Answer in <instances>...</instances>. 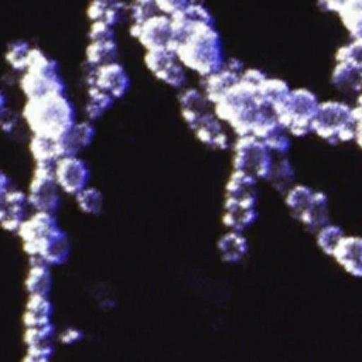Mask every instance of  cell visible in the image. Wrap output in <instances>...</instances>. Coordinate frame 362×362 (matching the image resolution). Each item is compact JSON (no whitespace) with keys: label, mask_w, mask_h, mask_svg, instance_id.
<instances>
[{"label":"cell","mask_w":362,"mask_h":362,"mask_svg":"<svg viewBox=\"0 0 362 362\" xmlns=\"http://www.w3.org/2000/svg\"><path fill=\"white\" fill-rule=\"evenodd\" d=\"M266 78L260 69H243L240 79L214 103L215 115L229 124L236 136L253 134L260 139L267 129L279 123L274 109L259 93V85Z\"/></svg>","instance_id":"6da1fadb"},{"label":"cell","mask_w":362,"mask_h":362,"mask_svg":"<svg viewBox=\"0 0 362 362\" xmlns=\"http://www.w3.org/2000/svg\"><path fill=\"white\" fill-rule=\"evenodd\" d=\"M173 48L187 69L201 78L214 74L225 64L222 40L214 24L192 23L174 16Z\"/></svg>","instance_id":"7a4b0ae2"},{"label":"cell","mask_w":362,"mask_h":362,"mask_svg":"<svg viewBox=\"0 0 362 362\" xmlns=\"http://www.w3.org/2000/svg\"><path fill=\"white\" fill-rule=\"evenodd\" d=\"M28 257H38L49 266H59L69 257L71 243L52 212L34 211L16 232Z\"/></svg>","instance_id":"3957f363"},{"label":"cell","mask_w":362,"mask_h":362,"mask_svg":"<svg viewBox=\"0 0 362 362\" xmlns=\"http://www.w3.org/2000/svg\"><path fill=\"white\" fill-rule=\"evenodd\" d=\"M21 115L33 134L52 139L62 137L76 123L75 107L65 93L27 99Z\"/></svg>","instance_id":"277c9868"},{"label":"cell","mask_w":362,"mask_h":362,"mask_svg":"<svg viewBox=\"0 0 362 362\" xmlns=\"http://www.w3.org/2000/svg\"><path fill=\"white\" fill-rule=\"evenodd\" d=\"M20 89L25 99L49 93H65V82L59 74L57 61L42 49L33 47L28 65L21 72Z\"/></svg>","instance_id":"5b68a950"},{"label":"cell","mask_w":362,"mask_h":362,"mask_svg":"<svg viewBox=\"0 0 362 362\" xmlns=\"http://www.w3.org/2000/svg\"><path fill=\"white\" fill-rule=\"evenodd\" d=\"M356 116L354 107L345 102H320L311 123V133L322 140L338 144L355 139Z\"/></svg>","instance_id":"8992f818"},{"label":"cell","mask_w":362,"mask_h":362,"mask_svg":"<svg viewBox=\"0 0 362 362\" xmlns=\"http://www.w3.org/2000/svg\"><path fill=\"white\" fill-rule=\"evenodd\" d=\"M318 105V98L313 90L297 88L290 89L287 96L274 106V112L291 136L303 137L311 133V123Z\"/></svg>","instance_id":"52a82bcc"},{"label":"cell","mask_w":362,"mask_h":362,"mask_svg":"<svg viewBox=\"0 0 362 362\" xmlns=\"http://www.w3.org/2000/svg\"><path fill=\"white\" fill-rule=\"evenodd\" d=\"M273 153L266 143L253 136H238L233 143V170L245 171L257 180H266L273 163Z\"/></svg>","instance_id":"ba28073f"},{"label":"cell","mask_w":362,"mask_h":362,"mask_svg":"<svg viewBox=\"0 0 362 362\" xmlns=\"http://www.w3.org/2000/svg\"><path fill=\"white\" fill-rule=\"evenodd\" d=\"M59 192L61 188L55 178L54 164L35 163L27 191L30 208L34 211L55 214L59 206Z\"/></svg>","instance_id":"9c48e42d"},{"label":"cell","mask_w":362,"mask_h":362,"mask_svg":"<svg viewBox=\"0 0 362 362\" xmlns=\"http://www.w3.org/2000/svg\"><path fill=\"white\" fill-rule=\"evenodd\" d=\"M144 64L158 81L174 89L184 88L187 82V68L180 61L173 47L146 49Z\"/></svg>","instance_id":"30bf717a"},{"label":"cell","mask_w":362,"mask_h":362,"mask_svg":"<svg viewBox=\"0 0 362 362\" xmlns=\"http://www.w3.org/2000/svg\"><path fill=\"white\" fill-rule=\"evenodd\" d=\"M129 33L144 49L171 47L174 37L173 18L158 13L141 23H132Z\"/></svg>","instance_id":"8fae6325"},{"label":"cell","mask_w":362,"mask_h":362,"mask_svg":"<svg viewBox=\"0 0 362 362\" xmlns=\"http://www.w3.org/2000/svg\"><path fill=\"white\" fill-rule=\"evenodd\" d=\"M55 178L62 192L76 195L89 182V167L85 160L76 156H65L54 164Z\"/></svg>","instance_id":"7c38bea8"},{"label":"cell","mask_w":362,"mask_h":362,"mask_svg":"<svg viewBox=\"0 0 362 362\" xmlns=\"http://www.w3.org/2000/svg\"><path fill=\"white\" fill-rule=\"evenodd\" d=\"M86 83L106 90L115 99H120L129 90L130 78L124 66L119 61H115L98 68H90Z\"/></svg>","instance_id":"4fadbf2b"},{"label":"cell","mask_w":362,"mask_h":362,"mask_svg":"<svg viewBox=\"0 0 362 362\" xmlns=\"http://www.w3.org/2000/svg\"><path fill=\"white\" fill-rule=\"evenodd\" d=\"M243 69L245 68L239 59L230 58L225 61L221 69L202 78V90L212 105L218 102L240 79Z\"/></svg>","instance_id":"5bb4252c"},{"label":"cell","mask_w":362,"mask_h":362,"mask_svg":"<svg viewBox=\"0 0 362 362\" xmlns=\"http://www.w3.org/2000/svg\"><path fill=\"white\" fill-rule=\"evenodd\" d=\"M27 192L10 188L0 197V225L8 232H17L20 225L27 218L28 208Z\"/></svg>","instance_id":"9a60e30c"},{"label":"cell","mask_w":362,"mask_h":362,"mask_svg":"<svg viewBox=\"0 0 362 362\" xmlns=\"http://www.w3.org/2000/svg\"><path fill=\"white\" fill-rule=\"evenodd\" d=\"M180 110L184 122L192 130L205 116L214 112V105L204 90L197 88H182L178 93Z\"/></svg>","instance_id":"2e32d148"},{"label":"cell","mask_w":362,"mask_h":362,"mask_svg":"<svg viewBox=\"0 0 362 362\" xmlns=\"http://www.w3.org/2000/svg\"><path fill=\"white\" fill-rule=\"evenodd\" d=\"M332 257L351 276L362 277V236H344Z\"/></svg>","instance_id":"e0dca14e"},{"label":"cell","mask_w":362,"mask_h":362,"mask_svg":"<svg viewBox=\"0 0 362 362\" xmlns=\"http://www.w3.org/2000/svg\"><path fill=\"white\" fill-rule=\"evenodd\" d=\"M257 181V178L245 171L233 170L225 185V198L256 205L259 197Z\"/></svg>","instance_id":"ac0fdd59"},{"label":"cell","mask_w":362,"mask_h":362,"mask_svg":"<svg viewBox=\"0 0 362 362\" xmlns=\"http://www.w3.org/2000/svg\"><path fill=\"white\" fill-rule=\"evenodd\" d=\"M223 122L215 115V112L205 116L194 129L195 137L208 147L225 150L229 147V137L223 129Z\"/></svg>","instance_id":"d6986e66"},{"label":"cell","mask_w":362,"mask_h":362,"mask_svg":"<svg viewBox=\"0 0 362 362\" xmlns=\"http://www.w3.org/2000/svg\"><path fill=\"white\" fill-rule=\"evenodd\" d=\"M257 219L256 205L225 198L222 223L232 230H245Z\"/></svg>","instance_id":"ffe728a7"},{"label":"cell","mask_w":362,"mask_h":362,"mask_svg":"<svg viewBox=\"0 0 362 362\" xmlns=\"http://www.w3.org/2000/svg\"><path fill=\"white\" fill-rule=\"evenodd\" d=\"M49 267L51 266L47 262L38 257H30L28 270L24 280V287L28 296H49L52 288V273Z\"/></svg>","instance_id":"44dd1931"},{"label":"cell","mask_w":362,"mask_h":362,"mask_svg":"<svg viewBox=\"0 0 362 362\" xmlns=\"http://www.w3.org/2000/svg\"><path fill=\"white\" fill-rule=\"evenodd\" d=\"M95 137V126L92 124V120H83L76 122L71 130L59 137L61 147L64 157L65 156H76L81 150L88 147Z\"/></svg>","instance_id":"7402d4cb"},{"label":"cell","mask_w":362,"mask_h":362,"mask_svg":"<svg viewBox=\"0 0 362 362\" xmlns=\"http://www.w3.org/2000/svg\"><path fill=\"white\" fill-rule=\"evenodd\" d=\"M332 85L344 93L362 92V68L349 61H337L331 75Z\"/></svg>","instance_id":"603a6c76"},{"label":"cell","mask_w":362,"mask_h":362,"mask_svg":"<svg viewBox=\"0 0 362 362\" xmlns=\"http://www.w3.org/2000/svg\"><path fill=\"white\" fill-rule=\"evenodd\" d=\"M52 313L54 307L49 300V296H28L23 314L24 328L52 322Z\"/></svg>","instance_id":"cb8c5ba5"},{"label":"cell","mask_w":362,"mask_h":362,"mask_svg":"<svg viewBox=\"0 0 362 362\" xmlns=\"http://www.w3.org/2000/svg\"><path fill=\"white\" fill-rule=\"evenodd\" d=\"M307 230L317 232L320 228L329 222V209H328V197L324 191H314V197L298 219Z\"/></svg>","instance_id":"d4e9b609"},{"label":"cell","mask_w":362,"mask_h":362,"mask_svg":"<svg viewBox=\"0 0 362 362\" xmlns=\"http://www.w3.org/2000/svg\"><path fill=\"white\" fill-rule=\"evenodd\" d=\"M219 256L226 263H238L247 253L249 245L240 230H229L223 233L216 243Z\"/></svg>","instance_id":"484cf974"},{"label":"cell","mask_w":362,"mask_h":362,"mask_svg":"<svg viewBox=\"0 0 362 362\" xmlns=\"http://www.w3.org/2000/svg\"><path fill=\"white\" fill-rule=\"evenodd\" d=\"M28 150L35 163L55 164L57 160L64 157L59 139H52L47 136L33 134L28 143Z\"/></svg>","instance_id":"4316f807"},{"label":"cell","mask_w":362,"mask_h":362,"mask_svg":"<svg viewBox=\"0 0 362 362\" xmlns=\"http://www.w3.org/2000/svg\"><path fill=\"white\" fill-rule=\"evenodd\" d=\"M266 181L280 194H286L294 185V168L286 154H274Z\"/></svg>","instance_id":"83f0119b"},{"label":"cell","mask_w":362,"mask_h":362,"mask_svg":"<svg viewBox=\"0 0 362 362\" xmlns=\"http://www.w3.org/2000/svg\"><path fill=\"white\" fill-rule=\"evenodd\" d=\"M119 48L113 40L89 41L85 48V62L89 68H98L117 61Z\"/></svg>","instance_id":"f1b7e54d"},{"label":"cell","mask_w":362,"mask_h":362,"mask_svg":"<svg viewBox=\"0 0 362 362\" xmlns=\"http://www.w3.org/2000/svg\"><path fill=\"white\" fill-rule=\"evenodd\" d=\"M124 11H127V4L124 3V0L113 4L90 0L86 8V16L90 21H103L115 27L122 20V16Z\"/></svg>","instance_id":"f546056e"},{"label":"cell","mask_w":362,"mask_h":362,"mask_svg":"<svg viewBox=\"0 0 362 362\" xmlns=\"http://www.w3.org/2000/svg\"><path fill=\"white\" fill-rule=\"evenodd\" d=\"M115 98L107 93L106 90L95 86L88 85L86 89V102H85V113L89 120H96L105 115L106 110H109L113 105Z\"/></svg>","instance_id":"4dcf8cb0"},{"label":"cell","mask_w":362,"mask_h":362,"mask_svg":"<svg viewBox=\"0 0 362 362\" xmlns=\"http://www.w3.org/2000/svg\"><path fill=\"white\" fill-rule=\"evenodd\" d=\"M313 188L304 185V184H294L284 195V202L286 206L288 208L290 214L296 218L300 219L304 211L308 208L313 197H314Z\"/></svg>","instance_id":"1f68e13d"},{"label":"cell","mask_w":362,"mask_h":362,"mask_svg":"<svg viewBox=\"0 0 362 362\" xmlns=\"http://www.w3.org/2000/svg\"><path fill=\"white\" fill-rule=\"evenodd\" d=\"M31 44L25 40L11 41L4 52V59L10 68L17 72H24L28 65V58L31 52Z\"/></svg>","instance_id":"d6a6232c"},{"label":"cell","mask_w":362,"mask_h":362,"mask_svg":"<svg viewBox=\"0 0 362 362\" xmlns=\"http://www.w3.org/2000/svg\"><path fill=\"white\" fill-rule=\"evenodd\" d=\"M290 92V88L287 82L279 78H266L260 85H259V93L260 98L270 105L273 109L276 105H279Z\"/></svg>","instance_id":"836d02e7"},{"label":"cell","mask_w":362,"mask_h":362,"mask_svg":"<svg viewBox=\"0 0 362 362\" xmlns=\"http://www.w3.org/2000/svg\"><path fill=\"white\" fill-rule=\"evenodd\" d=\"M23 339L25 346H54L55 327L52 322L35 327H25Z\"/></svg>","instance_id":"e575fe53"},{"label":"cell","mask_w":362,"mask_h":362,"mask_svg":"<svg viewBox=\"0 0 362 362\" xmlns=\"http://www.w3.org/2000/svg\"><path fill=\"white\" fill-rule=\"evenodd\" d=\"M290 136L291 134L287 132V129L279 122L266 130L260 139L266 143L273 154H286L290 148Z\"/></svg>","instance_id":"d590c367"},{"label":"cell","mask_w":362,"mask_h":362,"mask_svg":"<svg viewBox=\"0 0 362 362\" xmlns=\"http://www.w3.org/2000/svg\"><path fill=\"white\" fill-rule=\"evenodd\" d=\"M75 201L78 208L88 215H98L103 206L102 192L98 188L89 185H86L75 195Z\"/></svg>","instance_id":"8d00e7d4"},{"label":"cell","mask_w":362,"mask_h":362,"mask_svg":"<svg viewBox=\"0 0 362 362\" xmlns=\"http://www.w3.org/2000/svg\"><path fill=\"white\" fill-rule=\"evenodd\" d=\"M344 236H345V233H344L342 228H339L338 225L329 223V222L315 232V239H317L318 247L328 256H332L337 245L339 243V240Z\"/></svg>","instance_id":"74e56055"},{"label":"cell","mask_w":362,"mask_h":362,"mask_svg":"<svg viewBox=\"0 0 362 362\" xmlns=\"http://www.w3.org/2000/svg\"><path fill=\"white\" fill-rule=\"evenodd\" d=\"M127 13L132 23H141L160 13L157 0H132L127 4Z\"/></svg>","instance_id":"f35d334b"},{"label":"cell","mask_w":362,"mask_h":362,"mask_svg":"<svg viewBox=\"0 0 362 362\" xmlns=\"http://www.w3.org/2000/svg\"><path fill=\"white\" fill-rule=\"evenodd\" d=\"M188 21L192 23H205V24H214V17L211 14V11L206 8V6L198 0H191V3L187 6V8L184 11H181L180 14Z\"/></svg>","instance_id":"ab89813d"},{"label":"cell","mask_w":362,"mask_h":362,"mask_svg":"<svg viewBox=\"0 0 362 362\" xmlns=\"http://www.w3.org/2000/svg\"><path fill=\"white\" fill-rule=\"evenodd\" d=\"M337 61H349L362 68V40H354L352 42L341 47L335 55Z\"/></svg>","instance_id":"60d3db41"},{"label":"cell","mask_w":362,"mask_h":362,"mask_svg":"<svg viewBox=\"0 0 362 362\" xmlns=\"http://www.w3.org/2000/svg\"><path fill=\"white\" fill-rule=\"evenodd\" d=\"M113 38H115V31L112 25L103 21H90V27L88 31L89 41H105V40H113Z\"/></svg>","instance_id":"b9f144b4"},{"label":"cell","mask_w":362,"mask_h":362,"mask_svg":"<svg viewBox=\"0 0 362 362\" xmlns=\"http://www.w3.org/2000/svg\"><path fill=\"white\" fill-rule=\"evenodd\" d=\"M54 355V346H27L24 362H48Z\"/></svg>","instance_id":"7bdbcfd3"},{"label":"cell","mask_w":362,"mask_h":362,"mask_svg":"<svg viewBox=\"0 0 362 362\" xmlns=\"http://www.w3.org/2000/svg\"><path fill=\"white\" fill-rule=\"evenodd\" d=\"M189 3L191 0H157L160 13L167 14L170 17H174L184 11Z\"/></svg>","instance_id":"ee69618b"},{"label":"cell","mask_w":362,"mask_h":362,"mask_svg":"<svg viewBox=\"0 0 362 362\" xmlns=\"http://www.w3.org/2000/svg\"><path fill=\"white\" fill-rule=\"evenodd\" d=\"M82 331L78 329V328H66L65 331L61 332L59 335V339L62 344H66V345H71V344H75L78 342L81 338H82Z\"/></svg>","instance_id":"f6af8a7d"},{"label":"cell","mask_w":362,"mask_h":362,"mask_svg":"<svg viewBox=\"0 0 362 362\" xmlns=\"http://www.w3.org/2000/svg\"><path fill=\"white\" fill-rule=\"evenodd\" d=\"M11 188V181L6 173L0 170V197L4 195Z\"/></svg>","instance_id":"bcb514c9"},{"label":"cell","mask_w":362,"mask_h":362,"mask_svg":"<svg viewBox=\"0 0 362 362\" xmlns=\"http://www.w3.org/2000/svg\"><path fill=\"white\" fill-rule=\"evenodd\" d=\"M354 140L362 148V116L356 117V127H355V139Z\"/></svg>","instance_id":"7dc6e473"},{"label":"cell","mask_w":362,"mask_h":362,"mask_svg":"<svg viewBox=\"0 0 362 362\" xmlns=\"http://www.w3.org/2000/svg\"><path fill=\"white\" fill-rule=\"evenodd\" d=\"M6 102H7V98H6L4 92L0 89V115L7 109V107H6Z\"/></svg>","instance_id":"c3c4849f"},{"label":"cell","mask_w":362,"mask_h":362,"mask_svg":"<svg viewBox=\"0 0 362 362\" xmlns=\"http://www.w3.org/2000/svg\"><path fill=\"white\" fill-rule=\"evenodd\" d=\"M98 1H102V3H107V4H113V3H119V1H123V0H98Z\"/></svg>","instance_id":"681fc988"}]
</instances>
